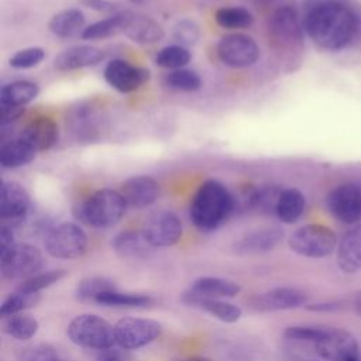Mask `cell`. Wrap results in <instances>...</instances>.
Wrapping results in <instances>:
<instances>
[{
  "label": "cell",
  "instance_id": "obj_1",
  "mask_svg": "<svg viewBox=\"0 0 361 361\" xmlns=\"http://www.w3.org/2000/svg\"><path fill=\"white\" fill-rule=\"evenodd\" d=\"M303 28L317 47L340 51L354 39L358 20L348 6L340 1H323L307 11Z\"/></svg>",
  "mask_w": 361,
  "mask_h": 361
},
{
  "label": "cell",
  "instance_id": "obj_2",
  "mask_svg": "<svg viewBox=\"0 0 361 361\" xmlns=\"http://www.w3.org/2000/svg\"><path fill=\"white\" fill-rule=\"evenodd\" d=\"M235 207L234 196L220 180H204L189 204V219L200 231L219 228Z\"/></svg>",
  "mask_w": 361,
  "mask_h": 361
},
{
  "label": "cell",
  "instance_id": "obj_3",
  "mask_svg": "<svg viewBox=\"0 0 361 361\" xmlns=\"http://www.w3.org/2000/svg\"><path fill=\"white\" fill-rule=\"evenodd\" d=\"M127 204L120 190L99 189L73 207V216L93 228H110L124 217Z\"/></svg>",
  "mask_w": 361,
  "mask_h": 361
},
{
  "label": "cell",
  "instance_id": "obj_4",
  "mask_svg": "<svg viewBox=\"0 0 361 361\" xmlns=\"http://www.w3.org/2000/svg\"><path fill=\"white\" fill-rule=\"evenodd\" d=\"M68 338L83 348L107 350L116 344L114 326L97 314L75 316L66 327Z\"/></svg>",
  "mask_w": 361,
  "mask_h": 361
},
{
  "label": "cell",
  "instance_id": "obj_5",
  "mask_svg": "<svg viewBox=\"0 0 361 361\" xmlns=\"http://www.w3.org/2000/svg\"><path fill=\"white\" fill-rule=\"evenodd\" d=\"M87 235L72 221H63L48 230L44 238L47 252L56 259H76L87 250Z\"/></svg>",
  "mask_w": 361,
  "mask_h": 361
},
{
  "label": "cell",
  "instance_id": "obj_6",
  "mask_svg": "<svg viewBox=\"0 0 361 361\" xmlns=\"http://www.w3.org/2000/svg\"><path fill=\"white\" fill-rule=\"evenodd\" d=\"M289 248L298 255L307 258L329 257L336 245V233L323 224H306L296 228L288 238Z\"/></svg>",
  "mask_w": 361,
  "mask_h": 361
},
{
  "label": "cell",
  "instance_id": "obj_7",
  "mask_svg": "<svg viewBox=\"0 0 361 361\" xmlns=\"http://www.w3.org/2000/svg\"><path fill=\"white\" fill-rule=\"evenodd\" d=\"M42 252L32 244L16 243L0 252V274L8 281H24L42 268Z\"/></svg>",
  "mask_w": 361,
  "mask_h": 361
},
{
  "label": "cell",
  "instance_id": "obj_8",
  "mask_svg": "<svg viewBox=\"0 0 361 361\" xmlns=\"http://www.w3.org/2000/svg\"><path fill=\"white\" fill-rule=\"evenodd\" d=\"M162 331L161 323L144 317H123L114 324L116 344L123 350H138L155 341Z\"/></svg>",
  "mask_w": 361,
  "mask_h": 361
},
{
  "label": "cell",
  "instance_id": "obj_9",
  "mask_svg": "<svg viewBox=\"0 0 361 361\" xmlns=\"http://www.w3.org/2000/svg\"><path fill=\"white\" fill-rule=\"evenodd\" d=\"M259 47L255 39L247 34L231 32L220 38L217 44L219 59L234 69L248 68L259 58Z\"/></svg>",
  "mask_w": 361,
  "mask_h": 361
},
{
  "label": "cell",
  "instance_id": "obj_10",
  "mask_svg": "<svg viewBox=\"0 0 361 361\" xmlns=\"http://www.w3.org/2000/svg\"><path fill=\"white\" fill-rule=\"evenodd\" d=\"M329 213L344 224L361 220V186L353 182L341 183L331 189L326 197Z\"/></svg>",
  "mask_w": 361,
  "mask_h": 361
},
{
  "label": "cell",
  "instance_id": "obj_11",
  "mask_svg": "<svg viewBox=\"0 0 361 361\" xmlns=\"http://www.w3.org/2000/svg\"><path fill=\"white\" fill-rule=\"evenodd\" d=\"M154 248L175 245L183 234L180 219L171 210H158L149 214L141 230Z\"/></svg>",
  "mask_w": 361,
  "mask_h": 361
},
{
  "label": "cell",
  "instance_id": "obj_12",
  "mask_svg": "<svg viewBox=\"0 0 361 361\" xmlns=\"http://www.w3.org/2000/svg\"><path fill=\"white\" fill-rule=\"evenodd\" d=\"M110 87L120 93H131L148 83L151 73L147 68L131 65L124 59H111L103 72Z\"/></svg>",
  "mask_w": 361,
  "mask_h": 361
},
{
  "label": "cell",
  "instance_id": "obj_13",
  "mask_svg": "<svg viewBox=\"0 0 361 361\" xmlns=\"http://www.w3.org/2000/svg\"><path fill=\"white\" fill-rule=\"evenodd\" d=\"M316 353L326 361H355L358 343L354 336L341 329H329L322 340L314 344Z\"/></svg>",
  "mask_w": 361,
  "mask_h": 361
},
{
  "label": "cell",
  "instance_id": "obj_14",
  "mask_svg": "<svg viewBox=\"0 0 361 361\" xmlns=\"http://www.w3.org/2000/svg\"><path fill=\"white\" fill-rule=\"evenodd\" d=\"M307 302V295L296 288H274L250 298L248 305L255 312H278L296 309Z\"/></svg>",
  "mask_w": 361,
  "mask_h": 361
},
{
  "label": "cell",
  "instance_id": "obj_15",
  "mask_svg": "<svg viewBox=\"0 0 361 361\" xmlns=\"http://www.w3.org/2000/svg\"><path fill=\"white\" fill-rule=\"evenodd\" d=\"M30 195L16 180H4L0 188V217L3 221H21L30 210Z\"/></svg>",
  "mask_w": 361,
  "mask_h": 361
},
{
  "label": "cell",
  "instance_id": "obj_16",
  "mask_svg": "<svg viewBox=\"0 0 361 361\" xmlns=\"http://www.w3.org/2000/svg\"><path fill=\"white\" fill-rule=\"evenodd\" d=\"M240 290L241 286L234 281L220 276H200L192 282L182 300L186 303L195 299H228L237 296Z\"/></svg>",
  "mask_w": 361,
  "mask_h": 361
},
{
  "label": "cell",
  "instance_id": "obj_17",
  "mask_svg": "<svg viewBox=\"0 0 361 361\" xmlns=\"http://www.w3.org/2000/svg\"><path fill=\"white\" fill-rule=\"evenodd\" d=\"M120 193L130 209H145L159 196L158 182L148 175H134L120 186Z\"/></svg>",
  "mask_w": 361,
  "mask_h": 361
},
{
  "label": "cell",
  "instance_id": "obj_18",
  "mask_svg": "<svg viewBox=\"0 0 361 361\" xmlns=\"http://www.w3.org/2000/svg\"><path fill=\"white\" fill-rule=\"evenodd\" d=\"M272 38L283 47H292L302 42V25L296 10L290 6H282L274 11L269 20Z\"/></svg>",
  "mask_w": 361,
  "mask_h": 361
},
{
  "label": "cell",
  "instance_id": "obj_19",
  "mask_svg": "<svg viewBox=\"0 0 361 361\" xmlns=\"http://www.w3.org/2000/svg\"><path fill=\"white\" fill-rule=\"evenodd\" d=\"M18 135L30 142L37 152H44L58 142L59 128L54 118L48 116H38L27 123L20 130Z\"/></svg>",
  "mask_w": 361,
  "mask_h": 361
},
{
  "label": "cell",
  "instance_id": "obj_20",
  "mask_svg": "<svg viewBox=\"0 0 361 361\" xmlns=\"http://www.w3.org/2000/svg\"><path fill=\"white\" fill-rule=\"evenodd\" d=\"M283 240V230L279 227H261L241 235L234 243L238 254H262L275 250Z\"/></svg>",
  "mask_w": 361,
  "mask_h": 361
},
{
  "label": "cell",
  "instance_id": "obj_21",
  "mask_svg": "<svg viewBox=\"0 0 361 361\" xmlns=\"http://www.w3.org/2000/svg\"><path fill=\"white\" fill-rule=\"evenodd\" d=\"M103 58H104V54L97 47L75 45L58 54L54 59V66L62 72L78 71V69L94 66L100 63Z\"/></svg>",
  "mask_w": 361,
  "mask_h": 361
},
{
  "label": "cell",
  "instance_id": "obj_22",
  "mask_svg": "<svg viewBox=\"0 0 361 361\" xmlns=\"http://www.w3.org/2000/svg\"><path fill=\"white\" fill-rule=\"evenodd\" d=\"M337 264L345 274L361 269V224L350 228L337 247Z\"/></svg>",
  "mask_w": 361,
  "mask_h": 361
},
{
  "label": "cell",
  "instance_id": "obj_23",
  "mask_svg": "<svg viewBox=\"0 0 361 361\" xmlns=\"http://www.w3.org/2000/svg\"><path fill=\"white\" fill-rule=\"evenodd\" d=\"M124 35L135 44L151 45L159 42L165 32L161 24L154 18L131 11L127 27L124 30Z\"/></svg>",
  "mask_w": 361,
  "mask_h": 361
},
{
  "label": "cell",
  "instance_id": "obj_24",
  "mask_svg": "<svg viewBox=\"0 0 361 361\" xmlns=\"http://www.w3.org/2000/svg\"><path fill=\"white\" fill-rule=\"evenodd\" d=\"M37 149L18 134L10 140L1 141L0 165L6 169H16L28 165L37 157Z\"/></svg>",
  "mask_w": 361,
  "mask_h": 361
},
{
  "label": "cell",
  "instance_id": "obj_25",
  "mask_svg": "<svg viewBox=\"0 0 361 361\" xmlns=\"http://www.w3.org/2000/svg\"><path fill=\"white\" fill-rule=\"evenodd\" d=\"M111 247L117 255L127 259L147 258L154 251V247L148 243L142 231L126 230L118 233L113 241Z\"/></svg>",
  "mask_w": 361,
  "mask_h": 361
},
{
  "label": "cell",
  "instance_id": "obj_26",
  "mask_svg": "<svg viewBox=\"0 0 361 361\" xmlns=\"http://www.w3.org/2000/svg\"><path fill=\"white\" fill-rule=\"evenodd\" d=\"M131 16V11H117L114 14L107 16L106 18H102L99 21H94L85 27L80 37L87 41H99L104 39L117 34H124V30L127 27L128 18Z\"/></svg>",
  "mask_w": 361,
  "mask_h": 361
},
{
  "label": "cell",
  "instance_id": "obj_27",
  "mask_svg": "<svg viewBox=\"0 0 361 361\" xmlns=\"http://www.w3.org/2000/svg\"><path fill=\"white\" fill-rule=\"evenodd\" d=\"M86 17L79 8H65L55 13L48 21V30L59 38H71L82 34Z\"/></svg>",
  "mask_w": 361,
  "mask_h": 361
},
{
  "label": "cell",
  "instance_id": "obj_28",
  "mask_svg": "<svg viewBox=\"0 0 361 361\" xmlns=\"http://www.w3.org/2000/svg\"><path fill=\"white\" fill-rule=\"evenodd\" d=\"M39 93V87L31 80H16L1 86L0 106L24 107L31 103Z\"/></svg>",
  "mask_w": 361,
  "mask_h": 361
},
{
  "label": "cell",
  "instance_id": "obj_29",
  "mask_svg": "<svg viewBox=\"0 0 361 361\" xmlns=\"http://www.w3.org/2000/svg\"><path fill=\"white\" fill-rule=\"evenodd\" d=\"M305 207H306V199L299 189L296 188L282 189V193L276 203L275 216L282 223L292 224L302 217Z\"/></svg>",
  "mask_w": 361,
  "mask_h": 361
},
{
  "label": "cell",
  "instance_id": "obj_30",
  "mask_svg": "<svg viewBox=\"0 0 361 361\" xmlns=\"http://www.w3.org/2000/svg\"><path fill=\"white\" fill-rule=\"evenodd\" d=\"M186 305L200 309L223 323H235L243 316L241 307L226 299H195Z\"/></svg>",
  "mask_w": 361,
  "mask_h": 361
},
{
  "label": "cell",
  "instance_id": "obj_31",
  "mask_svg": "<svg viewBox=\"0 0 361 361\" xmlns=\"http://www.w3.org/2000/svg\"><path fill=\"white\" fill-rule=\"evenodd\" d=\"M94 303L104 307H118V309H138L147 307L152 303V298L144 293L120 292L116 289L103 292L94 300Z\"/></svg>",
  "mask_w": 361,
  "mask_h": 361
},
{
  "label": "cell",
  "instance_id": "obj_32",
  "mask_svg": "<svg viewBox=\"0 0 361 361\" xmlns=\"http://www.w3.org/2000/svg\"><path fill=\"white\" fill-rule=\"evenodd\" d=\"M1 330L20 341L24 340H30L32 338L38 330H39V323L35 317L23 313H16L7 317H3V324H1Z\"/></svg>",
  "mask_w": 361,
  "mask_h": 361
},
{
  "label": "cell",
  "instance_id": "obj_33",
  "mask_svg": "<svg viewBox=\"0 0 361 361\" xmlns=\"http://www.w3.org/2000/svg\"><path fill=\"white\" fill-rule=\"evenodd\" d=\"M217 25L224 30H241L248 28L254 23V16L244 7H221L214 13Z\"/></svg>",
  "mask_w": 361,
  "mask_h": 361
},
{
  "label": "cell",
  "instance_id": "obj_34",
  "mask_svg": "<svg viewBox=\"0 0 361 361\" xmlns=\"http://www.w3.org/2000/svg\"><path fill=\"white\" fill-rule=\"evenodd\" d=\"M41 300V293L37 292H25L17 289L10 293L0 305V317H7L16 313H23L27 309L35 307Z\"/></svg>",
  "mask_w": 361,
  "mask_h": 361
},
{
  "label": "cell",
  "instance_id": "obj_35",
  "mask_svg": "<svg viewBox=\"0 0 361 361\" xmlns=\"http://www.w3.org/2000/svg\"><path fill=\"white\" fill-rule=\"evenodd\" d=\"M111 289H116L114 281L106 276H87L78 282L75 298L80 302H94L99 295Z\"/></svg>",
  "mask_w": 361,
  "mask_h": 361
},
{
  "label": "cell",
  "instance_id": "obj_36",
  "mask_svg": "<svg viewBox=\"0 0 361 361\" xmlns=\"http://www.w3.org/2000/svg\"><path fill=\"white\" fill-rule=\"evenodd\" d=\"M190 51L179 44H172L161 48L154 58V62L165 69H180L190 62Z\"/></svg>",
  "mask_w": 361,
  "mask_h": 361
},
{
  "label": "cell",
  "instance_id": "obj_37",
  "mask_svg": "<svg viewBox=\"0 0 361 361\" xmlns=\"http://www.w3.org/2000/svg\"><path fill=\"white\" fill-rule=\"evenodd\" d=\"M164 85L178 92H196L202 87L200 76L188 68L169 71L164 76Z\"/></svg>",
  "mask_w": 361,
  "mask_h": 361
},
{
  "label": "cell",
  "instance_id": "obj_38",
  "mask_svg": "<svg viewBox=\"0 0 361 361\" xmlns=\"http://www.w3.org/2000/svg\"><path fill=\"white\" fill-rule=\"evenodd\" d=\"M68 275L66 269H49L44 272H38L28 279L21 281L17 289L25 290V292H37L39 293L42 289L49 288L55 283H58L61 279H63Z\"/></svg>",
  "mask_w": 361,
  "mask_h": 361
},
{
  "label": "cell",
  "instance_id": "obj_39",
  "mask_svg": "<svg viewBox=\"0 0 361 361\" xmlns=\"http://www.w3.org/2000/svg\"><path fill=\"white\" fill-rule=\"evenodd\" d=\"M45 58V49L41 47H27L18 49L8 59V65L14 69H31L38 66Z\"/></svg>",
  "mask_w": 361,
  "mask_h": 361
},
{
  "label": "cell",
  "instance_id": "obj_40",
  "mask_svg": "<svg viewBox=\"0 0 361 361\" xmlns=\"http://www.w3.org/2000/svg\"><path fill=\"white\" fill-rule=\"evenodd\" d=\"M172 37L176 41V44L182 47H190L195 45L200 38V27L195 20L183 18L179 20L172 30Z\"/></svg>",
  "mask_w": 361,
  "mask_h": 361
},
{
  "label": "cell",
  "instance_id": "obj_41",
  "mask_svg": "<svg viewBox=\"0 0 361 361\" xmlns=\"http://www.w3.org/2000/svg\"><path fill=\"white\" fill-rule=\"evenodd\" d=\"M329 327L323 326H289L285 329L283 336L292 341H306L316 344L324 337Z\"/></svg>",
  "mask_w": 361,
  "mask_h": 361
},
{
  "label": "cell",
  "instance_id": "obj_42",
  "mask_svg": "<svg viewBox=\"0 0 361 361\" xmlns=\"http://www.w3.org/2000/svg\"><path fill=\"white\" fill-rule=\"evenodd\" d=\"M282 193V189L278 186H264L259 189H255V197H254V209H258L262 213H274L276 209L278 199Z\"/></svg>",
  "mask_w": 361,
  "mask_h": 361
},
{
  "label": "cell",
  "instance_id": "obj_43",
  "mask_svg": "<svg viewBox=\"0 0 361 361\" xmlns=\"http://www.w3.org/2000/svg\"><path fill=\"white\" fill-rule=\"evenodd\" d=\"M20 361H58V351L47 343H38L23 348L18 354Z\"/></svg>",
  "mask_w": 361,
  "mask_h": 361
},
{
  "label": "cell",
  "instance_id": "obj_44",
  "mask_svg": "<svg viewBox=\"0 0 361 361\" xmlns=\"http://www.w3.org/2000/svg\"><path fill=\"white\" fill-rule=\"evenodd\" d=\"M79 1L86 8H90V10L97 11V13H103V14H114V13H117L116 4L109 1V0H79Z\"/></svg>",
  "mask_w": 361,
  "mask_h": 361
},
{
  "label": "cell",
  "instance_id": "obj_45",
  "mask_svg": "<svg viewBox=\"0 0 361 361\" xmlns=\"http://www.w3.org/2000/svg\"><path fill=\"white\" fill-rule=\"evenodd\" d=\"M24 113V107H11V106H0V126L6 127L16 120H18Z\"/></svg>",
  "mask_w": 361,
  "mask_h": 361
},
{
  "label": "cell",
  "instance_id": "obj_46",
  "mask_svg": "<svg viewBox=\"0 0 361 361\" xmlns=\"http://www.w3.org/2000/svg\"><path fill=\"white\" fill-rule=\"evenodd\" d=\"M14 244H16V238H14V231L11 224L3 223L0 226V252L8 250Z\"/></svg>",
  "mask_w": 361,
  "mask_h": 361
},
{
  "label": "cell",
  "instance_id": "obj_47",
  "mask_svg": "<svg viewBox=\"0 0 361 361\" xmlns=\"http://www.w3.org/2000/svg\"><path fill=\"white\" fill-rule=\"evenodd\" d=\"M353 307H354V312L361 317V290L355 295V299H354Z\"/></svg>",
  "mask_w": 361,
  "mask_h": 361
},
{
  "label": "cell",
  "instance_id": "obj_48",
  "mask_svg": "<svg viewBox=\"0 0 361 361\" xmlns=\"http://www.w3.org/2000/svg\"><path fill=\"white\" fill-rule=\"evenodd\" d=\"M97 361H120L116 355H102Z\"/></svg>",
  "mask_w": 361,
  "mask_h": 361
},
{
  "label": "cell",
  "instance_id": "obj_49",
  "mask_svg": "<svg viewBox=\"0 0 361 361\" xmlns=\"http://www.w3.org/2000/svg\"><path fill=\"white\" fill-rule=\"evenodd\" d=\"M180 361H209V360L202 358V357H190V358H185V360H180Z\"/></svg>",
  "mask_w": 361,
  "mask_h": 361
},
{
  "label": "cell",
  "instance_id": "obj_50",
  "mask_svg": "<svg viewBox=\"0 0 361 361\" xmlns=\"http://www.w3.org/2000/svg\"><path fill=\"white\" fill-rule=\"evenodd\" d=\"M128 1H131V3H134V4H138V3H142L144 0H128Z\"/></svg>",
  "mask_w": 361,
  "mask_h": 361
},
{
  "label": "cell",
  "instance_id": "obj_51",
  "mask_svg": "<svg viewBox=\"0 0 361 361\" xmlns=\"http://www.w3.org/2000/svg\"><path fill=\"white\" fill-rule=\"evenodd\" d=\"M58 361H65V360H61V358H59V360H58Z\"/></svg>",
  "mask_w": 361,
  "mask_h": 361
},
{
  "label": "cell",
  "instance_id": "obj_52",
  "mask_svg": "<svg viewBox=\"0 0 361 361\" xmlns=\"http://www.w3.org/2000/svg\"><path fill=\"white\" fill-rule=\"evenodd\" d=\"M355 361H358V360H355Z\"/></svg>",
  "mask_w": 361,
  "mask_h": 361
}]
</instances>
